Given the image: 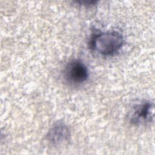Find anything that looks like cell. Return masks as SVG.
Returning a JSON list of instances; mask_svg holds the SVG:
<instances>
[{
  "label": "cell",
  "instance_id": "obj_1",
  "mask_svg": "<svg viewBox=\"0 0 155 155\" xmlns=\"http://www.w3.org/2000/svg\"><path fill=\"white\" fill-rule=\"evenodd\" d=\"M92 50L104 56L117 53L124 45L122 35L116 31L102 32L94 35L90 42Z\"/></svg>",
  "mask_w": 155,
  "mask_h": 155
},
{
  "label": "cell",
  "instance_id": "obj_2",
  "mask_svg": "<svg viewBox=\"0 0 155 155\" xmlns=\"http://www.w3.org/2000/svg\"><path fill=\"white\" fill-rule=\"evenodd\" d=\"M63 76L65 81L73 85L81 84L88 78V70L81 61L74 59L68 62L64 70Z\"/></svg>",
  "mask_w": 155,
  "mask_h": 155
},
{
  "label": "cell",
  "instance_id": "obj_3",
  "mask_svg": "<svg viewBox=\"0 0 155 155\" xmlns=\"http://www.w3.org/2000/svg\"><path fill=\"white\" fill-rule=\"evenodd\" d=\"M154 116V105L149 101L137 105L133 110L130 121L135 125L146 124L152 121Z\"/></svg>",
  "mask_w": 155,
  "mask_h": 155
},
{
  "label": "cell",
  "instance_id": "obj_4",
  "mask_svg": "<svg viewBox=\"0 0 155 155\" xmlns=\"http://www.w3.org/2000/svg\"><path fill=\"white\" fill-rule=\"evenodd\" d=\"M70 130L64 122L54 124L48 131L46 137L48 142L54 146L67 142L70 137Z\"/></svg>",
  "mask_w": 155,
  "mask_h": 155
}]
</instances>
